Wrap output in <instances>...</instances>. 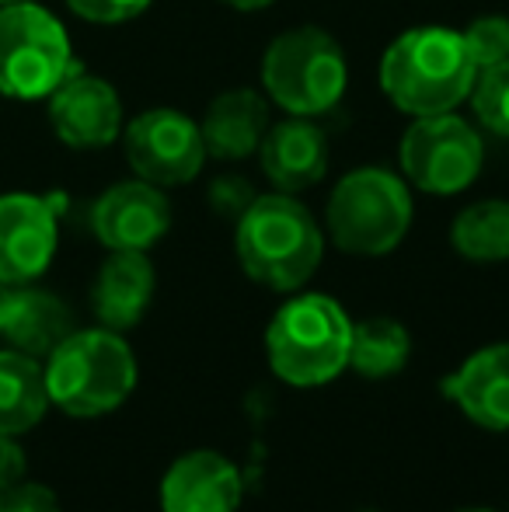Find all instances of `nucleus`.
Returning <instances> with one entry per match:
<instances>
[{"mask_svg":"<svg viewBox=\"0 0 509 512\" xmlns=\"http://www.w3.org/2000/svg\"><path fill=\"white\" fill-rule=\"evenodd\" d=\"M74 331V310L56 293L39 286H7L4 314H0V338L7 349H18L32 359H46L63 338Z\"/></svg>","mask_w":509,"mask_h":512,"instance_id":"nucleus-17","label":"nucleus"},{"mask_svg":"<svg viewBox=\"0 0 509 512\" xmlns=\"http://www.w3.org/2000/svg\"><path fill=\"white\" fill-rule=\"evenodd\" d=\"M53 408L46 391L42 359H32L18 349H0V432L25 436Z\"/></svg>","mask_w":509,"mask_h":512,"instance_id":"nucleus-19","label":"nucleus"},{"mask_svg":"<svg viewBox=\"0 0 509 512\" xmlns=\"http://www.w3.org/2000/svg\"><path fill=\"white\" fill-rule=\"evenodd\" d=\"M412 359V335L394 317H367L353 321V342H349V370L363 380H391Z\"/></svg>","mask_w":509,"mask_h":512,"instance_id":"nucleus-20","label":"nucleus"},{"mask_svg":"<svg viewBox=\"0 0 509 512\" xmlns=\"http://www.w3.org/2000/svg\"><path fill=\"white\" fill-rule=\"evenodd\" d=\"M450 248L478 265H496L509 258V203L478 199L464 206L450 223Z\"/></svg>","mask_w":509,"mask_h":512,"instance_id":"nucleus-21","label":"nucleus"},{"mask_svg":"<svg viewBox=\"0 0 509 512\" xmlns=\"http://www.w3.org/2000/svg\"><path fill=\"white\" fill-rule=\"evenodd\" d=\"M81 63L60 18L32 4L0 7V95L14 102L49 98Z\"/></svg>","mask_w":509,"mask_h":512,"instance_id":"nucleus-7","label":"nucleus"},{"mask_svg":"<svg viewBox=\"0 0 509 512\" xmlns=\"http://www.w3.org/2000/svg\"><path fill=\"white\" fill-rule=\"evenodd\" d=\"M353 317L328 293H293L265 328V356L283 384L325 387L349 370Z\"/></svg>","mask_w":509,"mask_h":512,"instance_id":"nucleus-4","label":"nucleus"},{"mask_svg":"<svg viewBox=\"0 0 509 512\" xmlns=\"http://www.w3.org/2000/svg\"><path fill=\"white\" fill-rule=\"evenodd\" d=\"M464 46H468L475 67H492V63L509 60V18L506 14H482L464 28Z\"/></svg>","mask_w":509,"mask_h":512,"instance_id":"nucleus-23","label":"nucleus"},{"mask_svg":"<svg viewBox=\"0 0 509 512\" xmlns=\"http://www.w3.org/2000/svg\"><path fill=\"white\" fill-rule=\"evenodd\" d=\"M28 471V457L25 446L18 443V436H4L0 432V492L11 485H18Z\"/></svg>","mask_w":509,"mask_h":512,"instance_id":"nucleus-27","label":"nucleus"},{"mask_svg":"<svg viewBox=\"0 0 509 512\" xmlns=\"http://www.w3.org/2000/svg\"><path fill=\"white\" fill-rule=\"evenodd\" d=\"M245 481L217 450L182 453L161 478V512H238Z\"/></svg>","mask_w":509,"mask_h":512,"instance_id":"nucleus-13","label":"nucleus"},{"mask_svg":"<svg viewBox=\"0 0 509 512\" xmlns=\"http://www.w3.org/2000/svg\"><path fill=\"white\" fill-rule=\"evenodd\" d=\"M49 401L70 418H102L123 408L136 387V356L112 328H74L46 359Z\"/></svg>","mask_w":509,"mask_h":512,"instance_id":"nucleus-3","label":"nucleus"},{"mask_svg":"<svg viewBox=\"0 0 509 512\" xmlns=\"http://www.w3.org/2000/svg\"><path fill=\"white\" fill-rule=\"evenodd\" d=\"M154 290L157 272L147 251H112L91 286V310L102 328L129 331L154 304Z\"/></svg>","mask_w":509,"mask_h":512,"instance_id":"nucleus-16","label":"nucleus"},{"mask_svg":"<svg viewBox=\"0 0 509 512\" xmlns=\"http://www.w3.org/2000/svg\"><path fill=\"white\" fill-rule=\"evenodd\" d=\"M4 297H7V286H0V314H4Z\"/></svg>","mask_w":509,"mask_h":512,"instance_id":"nucleus-31","label":"nucleus"},{"mask_svg":"<svg viewBox=\"0 0 509 512\" xmlns=\"http://www.w3.org/2000/svg\"><path fill=\"white\" fill-rule=\"evenodd\" d=\"M457 512H503V509H492V506H464V509H457Z\"/></svg>","mask_w":509,"mask_h":512,"instance_id":"nucleus-29","label":"nucleus"},{"mask_svg":"<svg viewBox=\"0 0 509 512\" xmlns=\"http://www.w3.org/2000/svg\"><path fill=\"white\" fill-rule=\"evenodd\" d=\"M0 512H63V506L49 485L21 478L18 485L0 492Z\"/></svg>","mask_w":509,"mask_h":512,"instance_id":"nucleus-25","label":"nucleus"},{"mask_svg":"<svg viewBox=\"0 0 509 512\" xmlns=\"http://www.w3.org/2000/svg\"><path fill=\"white\" fill-rule=\"evenodd\" d=\"M234 251L248 279L272 293H297L311 283L325 258V234L300 199L290 192L255 196L238 216Z\"/></svg>","mask_w":509,"mask_h":512,"instance_id":"nucleus-2","label":"nucleus"},{"mask_svg":"<svg viewBox=\"0 0 509 512\" xmlns=\"http://www.w3.org/2000/svg\"><path fill=\"white\" fill-rule=\"evenodd\" d=\"M475 77L478 67L464 46V35L443 25L408 28L384 49L381 60L387 102L412 119L457 112V105L468 102Z\"/></svg>","mask_w":509,"mask_h":512,"instance_id":"nucleus-1","label":"nucleus"},{"mask_svg":"<svg viewBox=\"0 0 509 512\" xmlns=\"http://www.w3.org/2000/svg\"><path fill=\"white\" fill-rule=\"evenodd\" d=\"M91 230L109 251H150L171 230V203L143 178L119 182L95 199Z\"/></svg>","mask_w":509,"mask_h":512,"instance_id":"nucleus-12","label":"nucleus"},{"mask_svg":"<svg viewBox=\"0 0 509 512\" xmlns=\"http://www.w3.org/2000/svg\"><path fill=\"white\" fill-rule=\"evenodd\" d=\"M123 150L136 178L157 189H178L199 178L206 164L203 129L178 108H147L123 129Z\"/></svg>","mask_w":509,"mask_h":512,"instance_id":"nucleus-9","label":"nucleus"},{"mask_svg":"<svg viewBox=\"0 0 509 512\" xmlns=\"http://www.w3.org/2000/svg\"><path fill=\"white\" fill-rule=\"evenodd\" d=\"M328 136L314 119L304 115H290V119L276 122L265 133L262 147H258V161L262 171L276 192H307L328 175Z\"/></svg>","mask_w":509,"mask_h":512,"instance_id":"nucleus-15","label":"nucleus"},{"mask_svg":"<svg viewBox=\"0 0 509 512\" xmlns=\"http://www.w3.org/2000/svg\"><path fill=\"white\" fill-rule=\"evenodd\" d=\"M262 88L286 115L332 112L349 88L346 49L318 25L286 28L262 56Z\"/></svg>","mask_w":509,"mask_h":512,"instance_id":"nucleus-6","label":"nucleus"},{"mask_svg":"<svg viewBox=\"0 0 509 512\" xmlns=\"http://www.w3.org/2000/svg\"><path fill=\"white\" fill-rule=\"evenodd\" d=\"M60 199L7 192L0 196V286H28L53 265L60 244Z\"/></svg>","mask_w":509,"mask_h":512,"instance_id":"nucleus-10","label":"nucleus"},{"mask_svg":"<svg viewBox=\"0 0 509 512\" xmlns=\"http://www.w3.org/2000/svg\"><path fill=\"white\" fill-rule=\"evenodd\" d=\"M412 192L387 168H356L339 178L325 206V227L335 248L356 258L391 255L412 227Z\"/></svg>","mask_w":509,"mask_h":512,"instance_id":"nucleus-5","label":"nucleus"},{"mask_svg":"<svg viewBox=\"0 0 509 512\" xmlns=\"http://www.w3.org/2000/svg\"><path fill=\"white\" fill-rule=\"evenodd\" d=\"M53 133L74 150H105L123 136V102L105 77L70 74L49 95Z\"/></svg>","mask_w":509,"mask_h":512,"instance_id":"nucleus-11","label":"nucleus"},{"mask_svg":"<svg viewBox=\"0 0 509 512\" xmlns=\"http://www.w3.org/2000/svg\"><path fill=\"white\" fill-rule=\"evenodd\" d=\"M450 405L489 432H509V342L475 349L447 380Z\"/></svg>","mask_w":509,"mask_h":512,"instance_id":"nucleus-14","label":"nucleus"},{"mask_svg":"<svg viewBox=\"0 0 509 512\" xmlns=\"http://www.w3.org/2000/svg\"><path fill=\"white\" fill-rule=\"evenodd\" d=\"M70 11L95 25H123L147 11L154 0H67Z\"/></svg>","mask_w":509,"mask_h":512,"instance_id":"nucleus-24","label":"nucleus"},{"mask_svg":"<svg viewBox=\"0 0 509 512\" xmlns=\"http://www.w3.org/2000/svg\"><path fill=\"white\" fill-rule=\"evenodd\" d=\"M269 102L255 88H231L217 95L206 108L203 122V143L206 157L217 161H245L258 154L265 133H269Z\"/></svg>","mask_w":509,"mask_h":512,"instance_id":"nucleus-18","label":"nucleus"},{"mask_svg":"<svg viewBox=\"0 0 509 512\" xmlns=\"http://www.w3.org/2000/svg\"><path fill=\"white\" fill-rule=\"evenodd\" d=\"M356 512H381V509H356Z\"/></svg>","mask_w":509,"mask_h":512,"instance_id":"nucleus-32","label":"nucleus"},{"mask_svg":"<svg viewBox=\"0 0 509 512\" xmlns=\"http://www.w3.org/2000/svg\"><path fill=\"white\" fill-rule=\"evenodd\" d=\"M220 4L234 7V11H265V7H272L276 0H220Z\"/></svg>","mask_w":509,"mask_h":512,"instance_id":"nucleus-28","label":"nucleus"},{"mask_svg":"<svg viewBox=\"0 0 509 512\" xmlns=\"http://www.w3.org/2000/svg\"><path fill=\"white\" fill-rule=\"evenodd\" d=\"M7 4H32V0H0V7H7Z\"/></svg>","mask_w":509,"mask_h":512,"instance_id":"nucleus-30","label":"nucleus"},{"mask_svg":"<svg viewBox=\"0 0 509 512\" xmlns=\"http://www.w3.org/2000/svg\"><path fill=\"white\" fill-rule=\"evenodd\" d=\"M401 175L429 196H457L482 175L485 143L468 119L454 112L419 115L398 143Z\"/></svg>","mask_w":509,"mask_h":512,"instance_id":"nucleus-8","label":"nucleus"},{"mask_svg":"<svg viewBox=\"0 0 509 512\" xmlns=\"http://www.w3.org/2000/svg\"><path fill=\"white\" fill-rule=\"evenodd\" d=\"M252 203H255V189L248 185V178L220 175L217 182L210 185V206L217 209L220 216H227V220L238 223V216Z\"/></svg>","mask_w":509,"mask_h":512,"instance_id":"nucleus-26","label":"nucleus"},{"mask_svg":"<svg viewBox=\"0 0 509 512\" xmlns=\"http://www.w3.org/2000/svg\"><path fill=\"white\" fill-rule=\"evenodd\" d=\"M471 112L492 136L509 140V60L482 67L471 84Z\"/></svg>","mask_w":509,"mask_h":512,"instance_id":"nucleus-22","label":"nucleus"}]
</instances>
